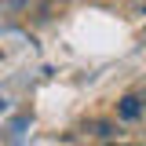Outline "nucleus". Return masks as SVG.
<instances>
[{
    "label": "nucleus",
    "mask_w": 146,
    "mask_h": 146,
    "mask_svg": "<svg viewBox=\"0 0 146 146\" xmlns=\"http://www.w3.org/2000/svg\"><path fill=\"white\" fill-rule=\"evenodd\" d=\"M80 131H84V135H95V139H110V135H117V128L110 124V121H88Z\"/></svg>",
    "instance_id": "2"
},
{
    "label": "nucleus",
    "mask_w": 146,
    "mask_h": 146,
    "mask_svg": "<svg viewBox=\"0 0 146 146\" xmlns=\"http://www.w3.org/2000/svg\"><path fill=\"white\" fill-rule=\"evenodd\" d=\"M117 113H121L124 121H135V117H143V99H139V95H124V99L117 102Z\"/></svg>",
    "instance_id": "1"
},
{
    "label": "nucleus",
    "mask_w": 146,
    "mask_h": 146,
    "mask_svg": "<svg viewBox=\"0 0 146 146\" xmlns=\"http://www.w3.org/2000/svg\"><path fill=\"white\" fill-rule=\"evenodd\" d=\"M15 4H22V0H15Z\"/></svg>",
    "instance_id": "6"
},
{
    "label": "nucleus",
    "mask_w": 146,
    "mask_h": 146,
    "mask_svg": "<svg viewBox=\"0 0 146 146\" xmlns=\"http://www.w3.org/2000/svg\"><path fill=\"white\" fill-rule=\"evenodd\" d=\"M110 146H128V143H110Z\"/></svg>",
    "instance_id": "4"
},
{
    "label": "nucleus",
    "mask_w": 146,
    "mask_h": 146,
    "mask_svg": "<svg viewBox=\"0 0 146 146\" xmlns=\"http://www.w3.org/2000/svg\"><path fill=\"white\" fill-rule=\"evenodd\" d=\"M0 110H4V102H0Z\"/></svg>",
    "instance_id": "5"
},
{
    "label": "nucleus",
    "mask_w": 146,
    "mask_h": 146,
    "mask_svg": "<svg viewBox=\"0 0 146 146\" xmlns=\"http://www.w3.org/2000/svg\"><path fill=\"white\" fill-rule=\"evenodd\" d=\"M131 7H135L139 15H146V0H131Z\"/></svg>",
    "instance_id": "3"
}]
</instances>
